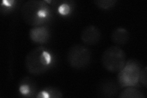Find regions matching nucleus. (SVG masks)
Returning <instances> with one entry per match:
<instances>
[{"label":"nucleus","instance_id":"12","mask_svg":"<svg viewBox=\"0 0 147 98\" xmlns=\"http://www.w3.org/2000/svg\"><path fill=\"white\" fill-rule=\"evenodd\" d=\"M94 3L99 8L109 9L115 6L117 1V0H96Z\"/></svg>","mask_w":147,"mask_h":98},{"label":"nucleus","instance_id":"8","mask_svg":"<svg viewBox=\"0 0 147 98\" xmlns=\"http://www.w3.org/2000/svg\"><path fill=\"white\" fill-rule=\"evenodd\" d=\"M49 31L45 26H36L30 31L31 39L37 43H43L49 39Z\"/></svg>","mask_w":147,"mask_h":98},{"label":"nucleus","instance_id":"1","mask_svg":"<svg viewBox=\"0 0 147 98\" xmlns=\"http://www.w3.org/2000/svg\"><path fill=\"white\" fill-rule=\"evenodd\" d=\"M50 8L44 1L30 0L22 8V16L25 22L31 26H38L49 18Z\"/></svg>","mask_w":147,"mask_h":98},{"label":"nucleus","instance_id":"5","mask_svg":"<svg viewBox=\"0 0 147 98\" xmlns=\"http://www.w3.org/2000/svg\"><path fill=\"white\" fill-rule=\"evenodd\" d=\"M140 68L137 63L130 60L119 71L118 80L123 87H132L139 82Z\"/></svg>","mask_w":147,"mask_h":98},{"label":"nucleus","instance_id":"15","mask_svg":"<svg viewBox=\"0 0 147 98\" xmlns=\"http://www.w3.org/2000/svg\"><path fill=\"white\" fill-rule=\"evenodd\" d=\"M20 91L22 93V94H24V95L28 94V93L30 91L29 86L26 85H24L21 86L20 88Z\"/></svg>","mask_w":147,"mask_h":98},{"label":"nucleus","instance_id":"14","mask_svg":"<svg viewBox=\"0 0 147 98\" xmlns=\"http://www.w3.org/2000/svg\"><path fill=\"white\" fill-rule=\"evenodd\" d=\"M59 12L62 15H66L70 11V7L69 6L68 4H63L59 7L58 9Z\"/></svg>","mask_w":147,"mask_h":98},{"label":"nucleus","instance_id":"6","mask_svg":"<svg viewBox=\"0 0 147 98\" xmlns=\"http://www.w3.org/2000/svg\"><path fill=\"white\" fill-rule=\"evenodd\" d=\"M101 38V32L98 28L94 25L85 27L81 32V39L85 44L93 45L97 44Z\"/></svg>","mask_w":147,"mask_h":98},{"label":"nucleus","instance_id":"11","mask_svg":"<svg viewBox=\"0 0 147 98\" xmlns=\"http://www.w3.org/2000/svg\"><path fill=\"white\" fill-rule=\"evenodd\" d=\"M62 93L57 88L48 87L44 88L43 91L40 92L38 97H62Z\"/></svg>","mask_w":147,"mask_h":98},{"label":"nucleus","instance_id":"4","mask_svg":"<svg viewBox=\"0 0 147 98\" xmlns=\"http://www.w3.org/2000/svg\"><path fill=\"white\" fill-rule=\"evenodd\" d=\"M69 64L77 69L85 68L90 64L91 59L90 50L85 46L77 44L69 50L67 55Z\"/></svg>","mask_w":147,"mask_h":98},{"label":"nucleus","instance_id":"13","mask_svg":"<svg viewBox=\"0 0 147 98\" xmlns=\"http://www.w3.org/2000/svg\"><path fill=\"white\" fill-rule=\"evenodd\" d=\"M139 80L141 84L144 87H147V67L145 66L140 71L139 76Z\"/></svg>","mask_w":147,"mask_h":98},{"label":"nucleus","instance_id":"2","mask_svg":"<svg viewBox=\"0 0 147 98\" xmlns=\"http://www.w3.org/2000/svg\"><path fill=\"white\" fill-rule=\"evenodd\" d=\"M52 58L43 47H36L28 53L25 58V66L28 72L33 75H40L47 71Z\"/></svg>","mask_w":147,"mask_h":98},{"label":"nucleus","instance_id":"9","mask_svg":"<svg viewBox=\"0 0 147 98\" xmlns=\"http://www.w3.org/2000/svg\"><path fill=\"white\" fill-rule=\"evenodd\" d=\"M112 41L117 45H125L129 39V32L124 28H117L112 32Z\"/></svg>","mask_w":147,"mask_h":98},{"label":"nucleus","instance_id":"10","mask_svg":"<svg viewBox=\"0 0 147 98\" xmlns=\"http://www.w3.org/2000/svg\"><path fill=\"white\" fill-rule=\"evenodd\" d=\"M120 98H145V96L139 90L134 88L128 87L124 89L118 96Z\"/></svg>","mask_w":147,"mask_h":98},{"label":"nucleus","instance_id":"7","mask_svg":"<svg viewBox=\"0 0 147 98\" xmlns=\"http://www.w3.org/2000/svg\"><path fill=\"white\" fill-rule=\"evenodd\" d=\"M118 92V89L117 84L110 80L101 83L98 88V94L101 97H113L117 96Z\"/></svg>","mask_w":147,"mask_h":98},{"label":"nucleus","instance_id":"3","mask_svg":"<svg viewBox=\"0 0 147 98\" xmlns=\"http://www.w3.org/2000/svg\"><path fill=\"white\" fill-rule=\"evenodd\" d=\"M126 62V53L118 46H111L102 53L101 62L107 71L112 72L120 71Z\"/></svg>","mask_w":147,"mask_h":98}]
</instances>
